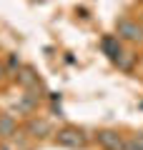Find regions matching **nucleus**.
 Wrapping results in <instances>:
<instances>
[{
    "label": "nucleus",
    "mask_w": 143,
    "mask_h": 150,
    "mask_svg": "<svg viewBox=\"0 0 143 150\" xmlns=\"http://www.w3.org/2000/svg\"><path fill=\"white\" fill-rule=\"evenodd\" d=\"M58 143L65 145V148H78V145H83V135L78 133V130H60L58 133Z\"/></svg>",
    "instance_id": "7ed1b4c3"
},
{
    "label": "nucleus",
    "mask_w": 143,
    "mask_h": 150,
    "mask_svg": "<svg viewBox=\"0 0 143 150\" xmlns=\"http://www.w3.org/2000/svg\"><path fill=\"white\" fill-rule=\"evenodd\" d=\"M15 135V120L13 115H0V138H10Z\"/></svg>",
    "instance_id": "39448f33"
},
{
    "label": "nucleus",
    "mask_w": 143,
    "mask_h": 150,
    "mask_svg": "<svg viewBox=\"0 0 143 150\" xmlns=\"http://www.w3.org/2000/svg\"><path fill=\"white\" fill-rule=\"evenodd\" d=\"M126 150H143V143L138 138H133V140H128V143H126Z\"/></svg>",
    "instance_id": "6e6552de"
},
{
    "label": "nucleus",
    "mask_w": 143,
    "mask_h": 150,
    "mask_svg": "<svg viewBox=\"0 0 143 150\" xmlns=\"http://www.w3.org/2000/svg\"><path fill=\"white\" fill-rule=\"evenodd\" d=\"M0 75H3V68H0Z\"/></svg>",
    "instance_id": "9d476101"
},
{
    "label": "nucleus",
    "mask_w": 143,
    "mask_h": 150,
    "mask_svg": "<svg viewBox=\"0 0 143 150\" xmlns=\"http://www.w3.org/2000/svg\"><path fill=\"white\" fill-rule=\"evenodd\" d=\"M101 48H103V53H106L111 60H118V58L123 55V53H121V45H118V38H111V35H108V38H103Z\"/></svg>",
    "instance_id": "20e7f679"
},
{
    "label": "nucleus",
    "mask_w": 143,
    "mask_h": 150,
    "mask_svg": "<svg viewBox=\"0 0 143 150\" xmlns=\"http://www.w3.org/2000/svg\"><path fill=\"white\" fill-rule=\"evenodd\" d=\"M98 143H101L106 150H126V143H123L121 135L113 133V130H103V133H98Z\"/></svg>",
    "instance_id": "f03ea898"
},
{
    "label": "nucleus",
    "mask_w": 143,
    "mask_h": 150,
    "mask_svg": "<svg viewBox=\"0 0 143 150\" xmlns=\"http://www.w3.org/2000/svg\"><path fill=\"white\" fill-rule=\"evenodd\" d=\"M116 30H118V38H123V40H133V43H136V40L143 38V28L138 25V23L128 20V18H121V20H118Z\"/></svg>",
    "instance_id": "f257e3e1"
},
{
    "label": "nucleus",
    "mask_w": 143,
    "mask_h": 150,
    "mask_svg": "<svg viewBox=\"0 0 143 150\" xmlns=\"http://www.w3.org/2000/svg\"><path fill=\"white\" fill-rule=\"evenodd\" d=\"M20 83L25 88H38V78L33 75V70H23L20 73Z\"/></svg>",
    "instance_id": "0eeeda50"
},
{
    "label": "nucleus",
    "mask_w": 143,
    "mask_h": 150,
    "mask_svg": "<svg viewBox=\"0 0 143 150\" xmlns=\"http://www.w3.org/2000/svg\"><path fill=\"white\" fill-rule=\"evenodd\" d=\"M138 140H141V143H143V135H138Z\"/></svg>",
    "instance_id": "1a4fd4ad"
},
{
    "label": "nucleus",
    "mask_w": 143,
    "mask_h": 150,
    "mask_svg": "<svg viewBox=\"0 0 143 150\" xmlns=\"http://www.w3.org/2000/svg\"><path fill=\"white\" fill-rule=\"evenodd\" d=\"M28 133H30V135H38V138H45V135L50 133V125H48L45 120H30Z\"/></svg>",
    "instance_id": "423d86ee"
}]
</instances>
